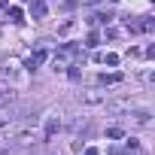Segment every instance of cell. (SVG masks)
Wrapping results in <instances>:
<instances>
[{
	"mask_svg": "<svg viewBox=\"0 0 155 155\" xmlns=\"http://www.w3.org/2000/svg\"><path fill=\"white\" fill-rule=\"evenodd\" d=\"M43 61H46V52L40 49V52H34V55H31V58L25 61V67H28V70H37V67H40Z\"/></svg>",
	"mask_w": 155,
	"mask_h": 155,
	"instance_id": "1",
	"label": "cell"
},
{
	"mask_svg": "<svg viewBox=\"0 0 155 155\" xmlns=\"http://www.w3.org/2000/svg\"><path fill=\"white\" fill-rule=\"evenodd\" d=\"M34 140H37V131H34V128H25V131L15 134V143H21V146H25V143H34Z\"/></svg>",
	"mask_w": 155,
	"mask_h": 155,
	"instance_id": "2",
	"label": "cell"
},
{
	"mask_svg": "<svg viewBox=\"0 0 155 155\" xmlns=\"http://www.w3.org/2000/svg\"><path fill=\"white\" fill-rule=\"evenodd\" d=\"M6 18H9V21H25L21 6H6Z\"/></svg>",
	"mask_w": 155,
	"mask_h": 155,
	"instance_id": "3",
	"label": "cell"
},
{
	"mask_svg": "<svg viewBox=\"0 0 155 155\" xmlns=\"http://www.w3.org/2000/svg\"><path fill=\"white\" fill-rule=\"evenodd\" d=\"M116 82H122L119 73H104V76H101V85H116Z\"/></svg>",
	"mask_w": 155,
	"mask_h": 155,
	"instance_id": "4",
	"label": "cell"
},
{
	"mask_svg": "<svg viewBox=\"0 0 155 155\" xmlns=\"http://www.w3.org/2000/svg\"><path fill=\"white\" fill-rule=\"evenodd\" d=\"M31 15H37V18H43V15H46V3H43V0H37V3L31 6Z\"/></svg>",
	"mask_w": 155,
	"mask_h": 155,
	"instance_id": "5",
	"label": "cell"
},
{
	"mask_svg": "<svg viewBox=\"0 0 155 155\" xmlns=\"http://www.w3.org/2000/svg\"><path fill=\"white\" fill-rule=\"evenodd\" d=\"M101 61H104L107 67H116V64H119V55H116V52H107V55H101Z\"/></svg>",
	"mask_w": 155,
	"mask_h": 155,
	"instance_id": "6",
	"label": "cell"
},
{
	"mask_svg": "<svg viewBox=\"0 0 155 155\" xmlns=\"http://www.w3.org/2000/svg\"><path fill=\"white\" fill-rule=\"evenodd\" d=\"M9 122H12V113L9 110H0V128H6Z\"/></svg>",
	"mask_w": 155,
	"mask_h": 155,
	"instance_id": "7",
	"label": "cell"
},
{
	"mask_svg": "<svg viewBox=\"0 0 155 155\" xmlns=\"http://www.w3.org/2000/svg\"><path fill=\"white\" fill-rule=\"evenodd\" d=\"M97 43H101V37H97V34H88V40H85V46H88V49H94Z\"/></svg>",
	"mask_w": 155,
	"mask_h": 155,
	"instance_id": "8",
	"label": "cell"
},
{
	"mask_svg": "<svg viewBox=\"0 0 155 155\" xmlns=\"http://www.w3.org/2000/svg\"><path fill=\"white\" fill-rule=\"evenodd\" d=\"M134 122H149V110H140V113H134Z\"/></svg>",
	"mask_w": 155,
	"mask_h": 155,
	"instance_id": "9",
	"label": "cell"
},
{
	"mask_svg": "<svg viewBox=\"0 0 155 155\" xmlns=\"http://www.w3.org/2000/svg\"><path fill=\"white\" fill-rule=\"evenodd\" d=\"M107 137H110V140H119V137H122V128H107Z\"/></svg>",
	"mask_w": 155,
	"mask_h": 155,
	"instance_id": "10",
	"label": "cell"
},
{
	"mask_svg": "<svg viewBox=\"0 0 155 155\" xmlns=\"http://www.w3.org/2000/svg\"><path fill=\"white\" fill-rule=\"evenodd\" d=\"M85 155H101V152H97V149L91 146V149H85Z\"/></svg>",
	"mask_w": 155,
	"mask_h": 155,
	"instance_id": "11",
	"label": "cell"
},
{
	"mask_svg": "<svg viewBox=\"0 0 155 155\" xmlns=\"http://www.w3.org/2000/svg\"><path fill=\"white\" fill-rule=\"evenodd\" d=\"M0 6H3V9H6V6H9V0H0Z\"/></svg>",
	"mask_w": 155,
	"mask_h": 155,
	"instance_id": "12",
	"label": "cell"
},
{
	"mask_svg": "<svg viewBox=\"0 0 155 155\" xmlns=\"http://www.w3.org/2000/svg\"><path fill=\"white\" fill-rule=\"evenodd\" d=\"M113 3H116V0H113Z\"/></svg>",
	"mask_w": 155,
	"mask_h": 155,
	"instance_id": "13",
	"label": "cell"
}]
</instances>
